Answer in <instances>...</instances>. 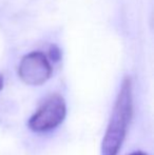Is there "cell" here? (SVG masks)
Instances as JSON below:
<instances>
[{"label": "cell", "mask_w": 154, "mask_h": 155, "mask_svg": "<svg viewBox=\"0 0 154 155\" xmlns=\"http://www.w3.org/2000/svg\"><path fill=\"white\" fill-rule=\"evenodd\" d=\"M133 113V95L130 77L121 82L111 117L101 141L100 155H118L127 135Z\"/></svg>", "instance_id": "cell-1"}, {"label": "cell", "mask_w": 154, "mask_h": 155, "mask_svg": "<svg viewBox=\"0 0 154 155\" xmlns=\"http://www.w3.org/2000/svg\"><path fill=\"white\" fill-rule=\"evenodd\" d=\"M67 115L66 100L59 94L51 95L30 117L28 126L33 132L45 133L62 124Z\"/></svg>", "instance_id": "cell-2"}, {"label": "cell", "mask_w": 154, "mask_h": 155, "mask_svg": "<svg viewBox=\"0 0 154 155\" xmlns=\"http://www.w3.org/2000/svg\"><path fill=\"white\" fill-rule=\"evenodd\" d=\"M52 65L42 52H31L23 56L18 67V75L29 86H41L50 79Z\"/></svg>", "instance_id": "cell-3"}, {"label": "cell", "mask_w": 154, "mask_h": 155, "mask_svg": "<svg viewBox=\"0 0 154 155\" xmlns=\"http://www.w3.org/2000/svg\"><path fill=\"white\" fill-rule=\"evenodd\" d=\"M50 53V58H51L52 61L58 62L61 58V52H60L59 48L56 47V45H51L49 50Z\"/></svg>", "instance_id": "cell-4"}, {"label": "cell", "mask_w": 154, "mask_h": 155, "mask_svg": "<svg viewBox=\"0 0 154 155\" xmlns=\"http://www.w3.org/2000/svg\"><path fill=\"white\" fill-rule=\"evenodd\" d=\"M128 155H148V154L145 153V152H143V151H134V152H132V153H130Z\"/></svg>", "instance_id": "cell-5"}, {"label": "cell", "mask_w": 154, "mask_h": 155, "mask_svg": "<svg viewBox=\"0 0 154 155\" xmlns=\"http://www.w3.org/2000/svg\"><path fill=\"white\" fill-rule=\"evenodd\" d=\"M2 88H3V77L2 75H0V91L2 90Z\"/></svg>", "instance_id": "cell-6"}]
</instances>
